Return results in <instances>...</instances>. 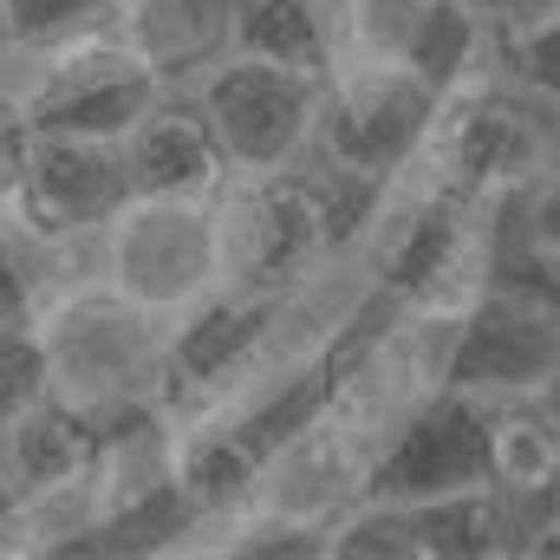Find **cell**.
I'll list each match as a JSON object with an SVG mask.
<instances>
[{
	"instance_id": "22",
	"label": "cell",
	"mask_w": 560,
	"mask_h": 560,
	"mask_svg": "<svg viewBox=\"0 0 560 560\" xmlns=\"http://www.w3.org/2000/svg\"><path fill=\"white\" fill-rule=\"evenodd\" d=\"M33 118H26V105L13 98V85L0 79V215H7V202H13V189H20V176H26V156H33Z\"/></svg>"
},
{
	"instance_id": "1",
	"label": "cell",
	"mask_w": 560,
	"mask_h": 560,
	"mask_svg": "<svg viewBox=\"0 0 560 560\" xmlns=\"http://www.w3.org/2000/svg\"><path fill=\"white\" fill-rule=\"evenodd\" d=\"M378 189L339 183L319 163H287V170H235L215 196L222 209V293L280 300L313 275H326Z\"/></svg>"
},
{
	"instance_id": "6",
	"label": "cell",
	"mask_w": 560,
	"mask_h": 560,
	"mask_svg": "<svg viewBox=\"0 0 560 560\" xmlns=\"http://www.w3.org/2000/svg\"><path fill=\"white\" fill-rule=\"evenodd\" d=\"M92 261L125 300L183 319L222 293V209L215 196H131L105 222Z\"/></svg>"
},
{
	"instance_id": "17",
	"label": "cell",
	"mask_w": 560,
	"mask_h": 560,
	"mask_svg": "<svg viewBox=\"0 0 560 560\" xmlns=\"http://www.w3.org/2000/svg\"><path fill=\"white\" fill-rule=\"evenodd\" d=\"M229 52L280 59L326 79L346 52V0H235Z\"/></svg>"
},
{
	"instance_id": "11",
	"label": "cell",
	"mask_w": 560,
	"mask_h": 560,
	"mask_svg": "<svg viewBox=\"0 0 560 560\" xmlns=\"http://www.w3.org/2000/svg\"><path fill=\"white\" fill-rule=\"evenodd\" d=\"M489 482V398L463 385H436L411 418L392 430L378 456L372 495L385 502H436Z\"/></svg>"
},
{
	"instance_id": "7",
	"label": "cell",
	"mask_w": 560,
	"mask_h": 560,
	"mask_svg": "<svg viewBox=\"0 0 560 560\" xmlns=\"http://www.w3.org/2000/svg\"><path fill=\"white\" fill-rule=\"evenodd\" d=\"M189 92L222 143L229 170H287L313 156L319 98H326L319 72L255 59V52H222L209 72L189 79Z\"/></svg>"
},
{
	"instance_id": "18",
	"label": "cell",
	"mask_w": 560,
	"mask_h": 560,
	"mask_svg": "<svg viewBox=\"0 0 560 560\" xmlns=\"http://www.w3.org/2000/svg\"><path fill=\"white\" fill-rule=\"evenodd\" d=\"M489 59L509 85H522L535 105L560 112V7L548 13H528L515 26H495L489 33Z\"/></svg>"
},
{
	"instance_id": "24",
	"label": "cell",
	"mask_w": 560,
	"mask_h": 560,
	"mask_svg": "<svg viewBox=\"0 0 560 560\" xmlns=\"http://www.w3.org/2000/svg\"><path fill=\"white\" fill-rule=\"evenodd\" d=\"M13 535H20V495H13V482L0 476V560H13Z\"/></svg>"
},
{
	"instance_id": "5",
	"label": "cell",
	"mask_w": 560,
	"mask_h": 560,
	"mask_svg": "<svg viewBox=\"0 0 560 560\" xmlns=\"http://www.w3.org/2000/svg\"><path fill=\"white\" fill-rule=\"evenodd\" d=\"M436 85L398 66V59H365L346 52L326 72V98H319V131H313V156L326 176L359 183V189H385L430 138L436 118Z\"/></svg>"
},
{
	"instance_id": "20",
	"label": "cell",
	"mask_w": 560,
	"mask_h": 560,
	"mask_svg": "<svg viewBox=\"0 0 560 560\" xmlns=\"http://www.w3.org/2000/svg\"><path fill=\"white\" fill-rule=\"evenodd\" d=\"M509 242L528 255H560V156L509 202Z\"/></svg>"
},
{
	"instance_id": "25",
	"label": "cell",
	"mask_w": 560,
	"mask_h": 560,
	"mask_svg": "<svg viewBox=\"0 0 560 560\" xmlns=\"http://www.w3.org/2000/svg\"><path fill=\"white\" fill-rule=\"evenodd\" d=\"M541 515H548V522H560V489L548 495V509H541Z\"/></svg>"
},
{
	"instance_id": "12",
	"label": "cell",
	"mask_w": 560,
	"mask_h": 560,
	"mask_svg": "<svg viewBox=\"0 0 560 560\" xmlns=\"http://www.w3.org/2000/svg\"><path fill=\"white\" fill-rule=\"evenodd\" d=\"M125 176H131V196H222L235 170L189 85H170L125 131Z\"/></svg>"
},
{
	"instance_id": "16",
	"label": "cell",
	"mask_w": 560,
	"mask_h": 560,
	"mask_svg": "<svg viewBox=\"0 0 560 560\" xmlns=\"http://www.w3.org/2000/svg\"><path fill=\"white\" fill-rule=\"evenodd\" d=\"M489 482L522 509H548L560 489V392L489 398Z\"/></svg>"
},
{
	"instance_id": "8",
	"label": "cell",
	"mask_w": 560,
	"mask_h": 560,
	"mask_svg": "<svg viewBox=\"0 0 560 560\" xmlns=\"http://www.w3.org/2000/svg\"><path fill=\"white\" fill-rule=\"evenodd\" d=\"M378 456H385V436L372 423H359L332 398H319L287 436L268 443L261 482H255V509L332 535V522H346L359 502H372Z\"/></svg>"
},
{
	"instance_id": "2",
	"label": "cell",
	"mask_w": 560,
	"mask_h": 560,
	"mask_svg": "<svg viewBox=\"0 0 560 560\" xmlns=\"http://www.w3.org/2000/svg\"><path fill=\"white\" fill-rule=\"evenodd\" d=\"M39 352H46V392L79 405L85 418H131L163 411L170 378H176V319L125 300L98 275L59 287L39 319Z\"/></svg>"
},
{
	"instance_id": "26",
	"label": "cell",
	"mask_w": 560,
	"mask_h": 560,
	"mask_svg": "<svg viewBox=\"0 0 560 560\" xmlns=\"http://www.w3.org/2000/svg\"><path fill=\"white\" fill-rule=\"evenodd\" d=\"M7 46H13V39H7V13H0V52H7Z\"/></svg>"
},
{
	"instance_id": "19",
	"label": "cell",
	"mask_w": 560,
	"mask_h": 560,
	"mask_svg": "<svg viewBox=\"0 0 560 560\" xmlns=\"http://www.w3.org/2000/svg\"><path fill=\"white\" fill-rule=\"evenodd\" d=\"M0 13H7V39L39 52V46H59L72 33L112 26L118 0H0Z\"/></svg>"
},
{
	"instance_id": "4",
	"label": "cell",
	"mask_w": 560,
	"mask_h": 560,
	"mask_svg": "<svg viewBox=\"0 0 560 560\" xmlns=\"http://www.w3.org/2000/svg\"><path fill=\"white\" fill-rule=\"evenodd\" d=\"M0 79L26 105L33 131H66V138H105V143H125V131L170 92V79L143 52H131L112 26L72 33V39L39 46V52L7 46Z\"/></svg>"
},
{
	"instance_id": "23",
	"label": "cell",
	"mask_w": 560,
	"mask_h": 560,
	"mask_svg": "<svg viewBox=\"0 0 560 560\" xmlns=\"http://www.w3.org/2000/svg\"><path fill=\"white\" fill-rule=\"evenodd\" d=\"M489 26H515V20H528V13H548V7H560V0H469Z\"/></svg>"
},
{
	"instance_id": "14",
	"label": "cell",
	"mask_w": 560,
	"mask_h": 560,
	"mask_svg": "<svg viewBox=\"0 0 560 560\" xmlns=\"http://www.w3.org/2000/svg\"><path fill=\"white\" fill-rule=\"evenodd\" d=\"M405 509H411L418 560H522V541L541 515V509H522L515 495H502L495 482L456 489L436 502H405Z\"/></svg>"
},
{
	"instance_id": "9",
	"label": "cell",
	"mask_w": 560,
	"mask_h": 560,
	"mask_svg": "<svg viewBox=\"0 0 560 560\" xmlns=\"http://www.w3.org/2000/svg\"><path fill=\"white\" fill-rule=\"evenodd\" d=\"M131 202V176H125V143L105 138H66V131H39L26 176L7 202V229H20L39 248H72L92 255L105 222Z\"/></svg>"
},
{
	"instance_id": "13",
	"label": "cell",
	"mask_w": 560,
	"mask_h": 560,
	"mask_svg": "<svg viewBox=\"0 0 560 560\" xmlns=\"http://www.w3.org/2000/svg\"><path fill=\"white\" fill-rule=\"evenodd\" d=\"M98 436H105V423L46 392V398H33L20 418L0 423V476L13 482L20 502H33V495H46V489H66V482H79V476H92Z\"/></svg>"
},
{
	"instance_id": "21",
	"label": "cell",
	"mask_w": 560,
	"mask_h": 560,
	"mask_svg": "<svg viewBox=\"0 0 560 560\" xmlns=\"http://www.w3.org/2000/svg\"><path fill=\"white\" fill-rule=\"evenodd\" d=\"M46 398V352L33 326H0V423Z\"/></svg>"
},
{
	"instance_id": "15",
	"label": "cell",
	"mask_w": 560,
	"mask_h": 560,
	"mask_svg": "<svg viewBox=\"0 0 560 560\" xmlns=\"http://www.w3.org/2000/svg\"><path fill=\"white\" fill-rule=\"evenodd\" d=\"M229 20L235 0H118L112 33L143 52L170 85H189L229 52Z\"/></svg>"
},
{
	"instance_id": "10",
	"label": "cell",
	"mask_w": 560,
	"mask_h": 560,
	"mask_svg": "<svg viewBox=\"0 0 560 560\" xmlns=\"http://www.w3.org/2000/svg\"><path fill=\"white\" fill-rule=\"evenodd\" d=\"M443 385L476 398H522L560 392V313L515 280H495L450 332Z\"/></svg>"
},
{
	"instance_id": "3",
	"label": "cell",
	"mask_w": 560,
	"mask_h": 560,
	"mask_svg": "<svg viewBox=\"0 0 560 560\" xmlns=\"http://www.w3.org/2000/svg\"><path fill=\"white\" fill-rule=\"evenodd\" d=\"M555 156L560 112L535 105L522 85L495 72V59H482L436 98L430 138L398 176L436 189L443 202H515Z\"/></svg>"
}]
</instances>
